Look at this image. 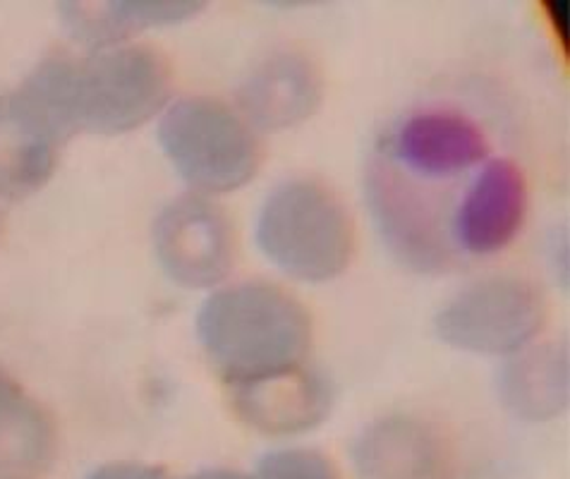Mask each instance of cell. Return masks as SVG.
Segmentation results:
<instances>
[{
    "mask_svg": "<svg viewBox=\"0 0 570 479\" xmlns=\"http://www.w3.org/2000/svg\"><path fill=\"white\" fill-rule=\"evenodd\" d=\"M197 339L228 383L303 362L312 316L272 281H240L212 293L197 314Z\"/></svg>",
    "mask_w": 570,
    "mask_h": 479,
    "instance_id": "obj_1",
    "label": "cell"
},
{
    "mask_svg": "<svg viewBox=\"0 0 570 479\" xmlns=\"http://www.w3.org/2000/svg\"><path fill=\"white\" fill-rule=\"evenodd\" d=\"M257 243L291 276L324 281L351 262L355 231L336 192L299 175L276 185L262 202Z\"/></svg>",
    "mask_w": 570,
    "mask_h": 479,
    "instance_id": "obj_2",
    "label": "cell"
},
{
    "mask_svg": "<svg viewBox=\"0 0 570 479\" xmlns=\"http://www.w3.org/2000/svg\"><path fill=\"white\" fill-rule=\"evenodd\" d=\"M158 141L185 180L207 192L240 187L259 166V139L224 99L189 94L158 123Z\"/></svg>",
    "mask_w": 570,
    "mask_h": 479,
    "instance_id": "obj_3",
    "label": "cell"
},
{
    "mask_svg": "<svg viewBox=\"0 0 570 479\" xmlns=\"http://www.w3.org/2000/svg\"><path fill=\"white\" fill-rule=\"evenodd\" d=\"M170 66L147 43L97 48L72 60V118L77 130L114 135L132 130L166 104Z\"/></svg>",
    "mask_w": 570,
    "mask_h": 479,
    "instance_id": "obj_4",
    "label": "cell"
},
{
    "mask_svg": "<svg viewBox=\"0 0 570 479\" xmlns=\"http://www.w3.org/2000/svg\"><path fill=\"white\" fill-rule=\"evenodd\" d=\"M547 302L540 287L515 274L484 276L441 305L434 329L441 341L472 353H515L540 331Z\"/></svg>",
    "mask_w": 570,
    "mask_h": 479,
    "instance_id": "obj_5",
    "label": "cell"
},
{
    "mask_svg": "<svg viewBox=\"0 0 570 479\" xmlns=\"http://www.w3.org/2000/svg\"><path fill=\"white\" fill-rule=\"evenodd\" d=\"M376 154V162L395 173L443 180L482 164L492 154V144L484 127L465 110L424 106L395 120Z\"/></svg>",
    "mask_w": 570,
    "mask_h": 479,
    "instance_id": "obj_6",
    "label": "cell"
},
{
    "mask_svg": "<svg viewBox=\"0 0 570 479\" xmlns=\"http://www.w3.org/2000/svg\"><path fill=\"white\" fill-rule=\"evenodd\" d=\"M154 247L170 278L189 287L214 285L233 266V223L212 197L180 195L158 214Z\"/></svg>",
    "mask_w": 570,
    "mask_h": 479,
    "instance_id": "obj_7",
    "label": "cell"
},
{
    "mask_svg": "<svg viewBox=\"0 0 570 479\" xmlns=\"http://www.w3.org/2000/svg\"><path fill=\"white\" fill-rule=\"evenodd\" d=\"M525 209V173L511 156H489L451 209L446 223L449 254L484 257L503 250L520 231Z\"/></svg>",
    "mask_w": 570,
    "mask_h": 479,
    "instance_id": "obj_8",
    "label": "cell"
},
{
    "mask_svg": "<svg viewBox=\"0 0 570 479\" xmlns=\"http://www.w3.org/2000/svg\"><path fill=\"white\" fill-rule=\"evenodd\" d=\"M70 135L24 82L0 94V195L20 199L51 178Z\"/></svg>",
    "mask_w": 570,
    "mask_h": 479,
    "instance_id": "obj_9",
    "label": "cell"
},
{
    "mask_svg": "<svg viewBox=\"0 0 570 479\" xmlns=\"http://www.w3.org/2000/svg\"><path fill=\"white\" fill-rule=\"evenodd\" d=\"M233 408L257 431L291 437L324 420L331 405L326 379L297 362L283 370L230 383Z\"/></svg>",
    "mask_w": 570,
    "mask_h": 479,
    "instance_id": "obj_10",
    "label": "cell"
},
{
    "mask_svg": "<svg viewBox=\"0 0 570 479\" xmlns=\"http://www.w3.org/2000/svg\"><path fill=\"white\" fill-rule=\"evenodd\" d=\"M353 460L360 479H446V446L413 414H386L362 429Z\"/></svg>",
    "mask_w": 570,
    "mask_h": 479,
    "instance_id": "obj_11",
    "label": "cell"
},
{
    "mask_svg": "<svg viewBox=\"0 0 570 479\" xmlns=\"http://www.w3.org/2000/svg\"><path fill=\"white\" fill-rule=\"evenodd\" d=\"M322 96V72L299 51L262 58L240 85V104L249 120L285 127L307 118Z\"/></svg>",
    "mask_w": 570,
    "mask_h": 479,
    "instance_id": "obj_12",
    "label": "cell"
},
{
    "mask_svg": "<svg viewBox=\"0 0 570 479\" xmlns=\"http://www.w3.org/2000/svg\"><path fill=\"white\" fill-rule=\"evenodd\" d=\"M56 429L46 410L0 370V479H29L49 466Z\"/></svg>",
    "mask_w": 570,
    "mask_h": 479,
    "instance_id": "obj_13",
    "label": "cell"
},
{
    "mask_svg": "<svg viewBox=\"0 0 570 479\" xmlns=\"http://www.w3.org/2000/svg\"><path fill=\"white\" fill-rule=\"evenodd\" d=\"M505 405L525 420H549L568 403V353L561 343L534 345L501 372Z\"/></svg>",
    "mask_w": 570,
    "mask_h": 479,
    "instance_id": "obj_14",
    "label": "cell"
},
{
    "mask_svg": "<svg viewBox=\"0 0 570 479\" xmlns=\"http://www.w3.org/2000/svg\"><path fill=\"white\" fill-rule=\"evenodd\" d=\"M199 8L202 3L193 0H116L101 3V14L110 39L118 41L132 29L183 22Z\"/></svg>",
    "mask_w": 570,
    "mask_h": 479,
    "instance_id": "obj_15",
    "label": "cell"
},
{
    "mask_svg": "<svg viewBox=\"0 0 570 479\" xmlns=\"http://www.w3.org/2000/svg\"><path fill=\"white\" fill-rule=\"evenodd\" d=\"M252 479H338L324 453L312 449H281L266 453Z\"/></svg>",
    "mask_w": 570,
    "mask_h": 479,
    "instance_id": "obj_16",
    "label": "cell"
},
{
    "mask_svg": "<svg viewBox=\"0 0 570 479\" xmlns=\"http://www.w3.org/2000/svg\"><path fill=\"white\" fill-rule=\"evenodd\" d=\"M87 479H168V475L151 466H137V462H114L94 470Z\"/></svg>",
    "mask_w": 570,
    "mask_h": 479,
    "instance_id": "obj_17",
    "label": "cell"
},
{
    "mask_svg": "<svg viewBox=\"0 0 570 479\" xmlns=\"http://www.w3.org/2000/svg\"><path fill=\"white\" fill-rule=\"evenodd\" d=\"M185 479H252V477H247L243 472H235V470L216 468V470H202V472H197L193 477H185Z\"/></svg>",
    "mask_w": 570,
    "mask_h": 479,
    "instance_id": "obj_18",
    "label": "cell"
}]
</instances>
